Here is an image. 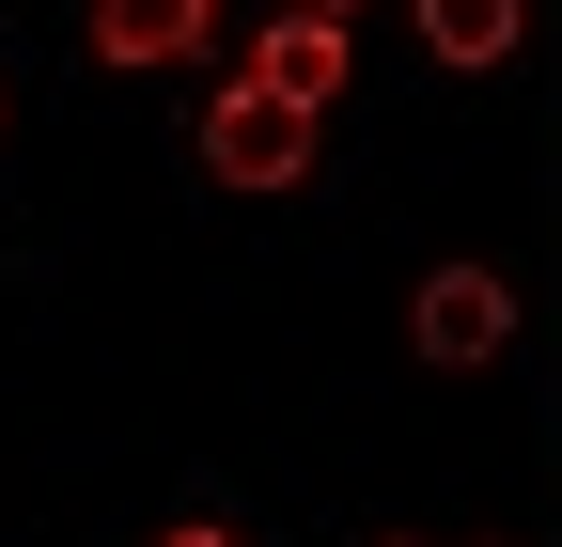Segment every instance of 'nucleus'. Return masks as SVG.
<instances>
[{"label":"nucleus","mask_w":562,"mask_h":547,"mask_svg":"<svg viewBox=\"0 0 562 547\" xmlns=\"http://www.w3.org/2000/svg\"><path fill=\"white\" fill-rule=\"evenodd\" d=\"M406 328H422V360H438V376H469V360H501V345H516V298H501V266H438Z\"/></svg>","instance_id":"f03ea898"},{"label":"nucleus","mask_w":562,"mask_h":547,"mask_svg":"<svg viewBox=\"0 0 562 547\" xmlns=\"http://www.w3.org/2000/svg\"><path fill=\"white\" fill-rule=\"evenodd\" d=\"M391 547H406V532H391Z\"/></svg>","instance_id":"6e6552de"},{"label":"nucleus","mask_w":562,"mask_h":547,"mask_svg":"<svg viewBox=\"0 0 562 547\" xmlns=\"http://www.w3.org/2000/svg\"><path fill=\"white\" fill-rule=\"evenodd\" d=\"M203 172H220V188H297L313 172V110L266 94V79H220V94H203Z\"/></svg>","instance_id":"f257e3e1"},{"label":"nucleus","mask_w":562,"mask_h":547,"mask_svg":"<svg viewBox=\"0 0 562 547\" xmlns=\"http://www.w3.org/2000/svg\"><path fill=\"white\" fill-rule=\"evenodd\" d=\"M406 16H422V63H516L531 0H406Z\"/></svg>","instance_id":"39448f33"},{"label":"nucleus","mask_w":562,"mask_h":547,"mask_svg":"<svg viewBox=\"0 0 562 547\" xmlns=\"http://www.w3.org/2000/svg\"><path fill=\"white\" fill-rule=\"evenodd\" d=\"M157 547H235V532H157Z\"/></svg>","instance_id":"0eeeda50"},{"label":"nucleus","mask_w":562,"mask_h":547,"mask_svg":"<svg viewBox=\"0 0 562 547\" xmlns=\"http://www.w3.org/2000/svg\"><path fill=\"white\" fill-rule=\"evenodd\" d=\"M203 32H220V0H94V47L110 63H188Z\"/></svg>","instance_id":"7ed1b4c3"},{"label":"nucleus","mask_w":562,"mask_h":547,"mask_svg":"<svg viewBox=\"0 0 562 547\" xmlns=\"http://www.w3.org/2000/svg\"><path fill=\"white\" fill-rule=\"evenodd\" d=\"M250 79H266V94H297V110H328V94H344V32H328V16H266Z\"/></svg>","instance_id":"20e7f679"},{"label":"nucleus","mask_w":562,"mask_h":547,"mask_svg":"<svg viewBox=\"0 0 562 547\" xmlns=\"http://www.w3.org/2000/svg\"><path fill=\"white\" fill-rule=\"evenodd\" d=\"M281 16H328V32H344V16H360V0H281Z\"/></svg>","instance_id":"423d86ee"}]
</instances>
